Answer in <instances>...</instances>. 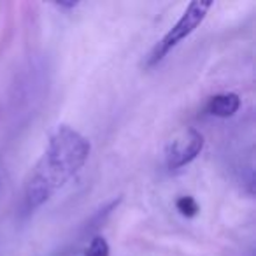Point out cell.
Listing matches in <instances>:
<instances>
[{
  "label": "cell",
  "mask_w": 256,
  "mask_h": 256,
  "mask_svg": "<svg viewBox=\"0 0 256 256\" xmlns=\"http://www.w3.org/2000/svg\"><path fill=\"white\" fill-rule=\"evenodd\" d=\"M90 140L84 136L60 124L50 137L48 150L36 165L25 188V209L36 210L51 198L68 179H72L90 156Z\"/></svg>",
  "instance_id": "6da1fadb"
},
{
  "label": "cell",
  "mask_w": 256,
  "mask_h": 256,
  "mask_svg": "<svg viewBox=\"0 0 256 256\" xmlns=\"http://www.w3.org/2000/svg\"><path fill=\"white\" fill-rule=\"evenodd\" d=\"M240 107V98L235 93H220L214 95L207 104V112L216 118H230Z\"/></svg>",
  "instance_id": "277c9868"
},
{
  "label": "cell",
  "mask_w": 256,
  "mask_h": 256,
  "mask_svg": "<svg viewBox=\"0 0 256 256\" xmlns=\"http://www.w3.org/2000/svg\"><path fill=\"white\" fill-rule=\"evenodd\" d=\"M204 150V136L195 128H182L165 146V164L170 170L192 164Z\"/></svg>",
  "instance_id": "3957f363"
},
{
  "label": "cell",
  "mask_w": 256,
  "mask_h": 256,
  "mask_svg": "<svg viewBox=\"0 0 256 256\" xmlns=\"http://www.w3.org/2000/svg\"><path fill=\"white\" fill-rule=\"evenodd\" d=\"M86 256H109V244L102 235H95L86 248Z\"/></svg>",
  "instance_id": "8992f818"
},
{
  "label": "cell",
  "mask_w": 256,
  "mask_h": 256,
  "mask_svg": "<svg viewBox=\"0 0 256 256\" xmlns=\"http://www.w3.org/2000/svg\"><path fill=\"white\" fill-rule=\"evenodd\" d=\"M56 8H64V9H74L79 6V2H64V0H60V2H56Z\"/></svg>",
  "instance_id": "52a82bcc"
},
{
  "label": "cell",
  "mask_w": 256,
  "mask_h": 256,
  "mask_svg": "<svg viewBox=\"0 0 256 256\" xmlns=\"http://www.w3.org/2000/svg\"><path fill=\"white\" fill-rule=\"evenodd\" d=\"M176 207H178L179 212L186 218H195L196 214L200 212V207H198V204H196V200L188 195L179 196V198L176 200Z\"/></svg>",
  "instance_id": "5b68a950"
},
{
  "label": "cell",
  "mask_w": 256,
  "mask_h": 256,
  "mask_svg": "<svg viewBox=\"0 0 256 256\" xmlns=\"http://www.w3.org/2000/svg\"><path fill=\"white\" fill-rule=\"evenodd\" d=\"M210 8H212V2H202V0L190 2V6L186 8V11L182 12L179 22L165 34L164 39H162L160 42L154 46V50L151 51V54L148 56L146 67L151 68V67H154V65H158L181 40H184L188 36H192V34L195 32V28H198L200 23L206 20Z\"/></svg>",
  "instance_id": "7a4b0ae2"
}]
</instances>
